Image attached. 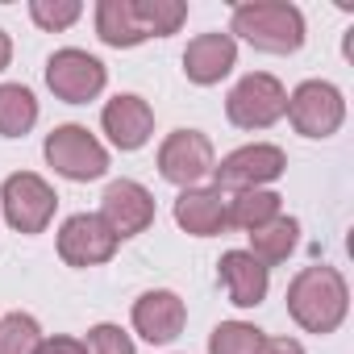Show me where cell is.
<instances>
[{"label":"cell","mask_w":354,"mask_h":354,"mask_svg":"<svg viewBox=\"0 0 354 354\" xmlns=\"http://www.w3.org/2000/svg\"><path fill=\"white\" fill-rule=\"evenodd\" d=\"M346 279L333 267H304L288 288V313L308 333H333L346 321Z\"/></svg>","instance_id":"cell-1"},{"label":"cell","mask_w":354,"mask_h":354,"mask_svg":"<svg viewBox=\"0 0 354 354\" xmlns=\"http://www.w3.org/2000/svg\"><path fill=\"white\" fill-rule=\"evenodd\" d=\"M230 30L246 38L254 50L267 55H292L304 42V17L288 0H254V5H238Z\"/></svg>","instance_id":"cell-2"},{"label":"cell","mask_w":354,"mask_h":354,"mask_svg":"<svg viewBox=\"0 0 354 354\" xmlns=\"http://www.w3.org/2000/svg\"><path fill=\"white\" fill-rule=\"evenodd\" d=\"M0 205H5V217L13 230L21 234H42L59 209V196L55 188L42 180V175L34 171H17L5 180V188H0Z\"/></svg>","instance_id":"cell-3"},{"label":"cell","mask_w":354,"mask_h":354,"mask_svg":"<svg viewBox=\"0 0 354 354\" xmlns=\"http://www.w3.org/2000/svg\"><path fill=\"white\" fill-rule=\"evenodd\" d=\"M225 113H230V121L238 129H267V125H275L288 113V92H283V84L275 75L254 71L230 92Z\"/></svg>","instance_id":"cell-4"},{"label":"cell","mask_w":354,"mask_h":354,"mask_svg":"<svg viewBox=\"0 0 354 354\" xmlns=\"http://www.w3.org/2000/svg\"><path fill=\"white\" fill-rule=\"evenodd\" d=\"M46 162L67 175V180H100L109 171L104 146L84 129V125H59L46 138Z\"/></svg>","instance_id":"cell-5"},{"label":"cell","mask_w":354,"mask_h":354,"mask_svg":"<svg viewBox=\"0 0 354 354\" xmlns=\"http://www.w3.org/2000/svg\"><path fill=\"white\" fill-rule=\"evenodd\" d=\"M283 167H288V158H283L279 146L254 142V146H242V150L225 154L221 167H213V180H217V192H250V188H263V184L279 180Z\"/></svg>","instance_id":"cell-6"},{"label":"cell","mask_w":354,"mask_h":354,"mask_svg":"<svg viewBox=\"0 0 354 354\" xmlns=\"http://www.w3.org/2000/svg\"><path fill=\"white\" fill-rule=\"evenodd\" d=\"M288 117H292L296 133H304V138H329L346 121V100H342V92L333 84L308 80V84H300L288 96Z\"/></svg>","instance_id":"cell-7"},{"label":"cell","mask_w":354,"mask_h":354,"mask_svg":"<svg viewBox=\"0 0 354 354\" xmlns=\"http://www.w3.org/2000/svg\"><path fill=\"white\" fill-rule=\"evenodd\" d=\"M104 63L88 50H55L46 63V84L67 104H88L92 96L104 92Z\"/></svg>","instance_id":"cell-8"},{"label":"cell","mask_w":354,"mask_h":354,"mask_svg":"<svg viewBox=\"0 0 354 354\" xmlns=\"http://www.w3.org/2000/svg\"><path fill=\"white\" fill-rule=\"evenodd\" d=\"M117 234L100 221V213H75L71 221H63L59 230V254L67 267H96L109 263L117 250Z\"/></svg>","instance_id":"cell-9"},{"label":"cell","mask_w":354,"mask_h":354,"mask_svg":"<svg viewBox=\"0 0 354 354\" xmlns=\"http://www.w3.org/2000/svg\"><path fill=\"white\" fill-rule=\"evenodd\" d=\"M158 171H162V180L192 188L196 180H205L213 171V142L196 129H175L158 146Z\"/></svg>","instance_id":"cell-10"},{"label":"cell","mask_w":354,"mask_h":354,"mask_svg":"<svg viewBox=\"0 0 354 354\" xmlns=\"http://www.w3.org/2000/svg\"><path fill=\"white\" fill-rule=\"evenodd\" d=\"M100 221L117 238H133L154 221V196L133 180H113L104 188V201H100Z\"/></svg>","instance_id":"cell-11"},{"label":"cell","mask_w":354,"mask_h":354,"mask_svg":"<svg viewBox=\"0 0 354 354\" xmlns=\"http://www.w3.org/2000/svg\"><path fill=\"white\" fill-rule=\"evenodd\" d=\"M184 321H188L184 300L175 296V292H167V288L146 292V296L133 304V329H138L146 342H154V346L175 342V337H180V329H184Z\"/></svg>","instance_id":"cell-12"},{"label":"cell","mask_w":354,"mask_h":354,"mask_svg":"<svg viewBox=\"0 0 354 354\" xmlns=\"http://www.w3.org/2000/svg\"><path fill=\"white\" fill-rule=\"evenodd\" d=\"M100 121H104V133L113 138L117 150H138V146H146V138H150V129H154V113H150V104H146L142 96H113V100L104 104Z\"/></svg>","instance_id":"cell-13"},{"label":"cell","mask_w":354,"mask_h":354,"mask_svg":"<svg viewBox=\"0 0 354 354\" xmlns=\"http://www.w3.org/2000/svg\"><path fill=\"white\" fill-rule=\"evenodd\" d=\"M234 59H238V46L230 34H201L188 42L184 50V71L192 84H221L230 71H234Z\"/></svg>","instance_id":"cell-14"},{"label":"cell","mask_w":354,"mask_h":354,"mask_svg":"<svg viewBox=\"0 0 354 354\" xmlns=\"http://www.w3.org/2000/svg\"><path fill=\"white\" fill-rule=\"evenodd\" d=\"M217 267H221V283H225V292H230V300L238 308L263 304V296H267V267L250 250H225Z\"/></svg>","instance_id":"cell-15"},{"label":"cell","mask_w":354,"mask_h":354,"mask_svg":"<svg viewBox=\"0 0 354 354\" xmlns=\"http://www.w3.org/2000/svg\"><path fill=\"white\" fill-rule=\"evenodd\" d=\"M175 221L196 238H213L225 230V196L217 188H184L175 201Z\"/></svg>","instance_id":"cell-16"},{"label":"cell","mask_w":354,"mask_h":354,"mask_svg":"<svg viewBox=\"0 0 354 354\" xmlns=\"http://www.w3.org/2000/svg\"><path fill=\"white\" fill-rule=\"evenodd\" d=\"M96 34H100V42H109L117 50L146 42V30L138 26V13H133V0H100L96 5Z\"/></svg>","instance_id":"cell-17"},{"label":"cell","mask_w":354,"mask_h":354,"mask_svg":"<svg viewBox=\"0 0 354 354\" xmlns=\"http://www.w3.org/2000/svg\"><path fill=\"white\" fill-rule=\"evenodd\" d=\"M296 238H300V221L296 217H275V221L250 230V254L263 267H275L296 250Z\"/></svg>","instance_id":"cell-18"},{"label":"cell","mask_w":354,"mask_h":354,"mask_svg":"<svg viewBox=\"0 0 354 354\" xmlns=\"http://www.w3.org/2000/svg\"><path fill=\"white\" fill-rule=\"evenodd\" d=\"M275 217H279V196L275 192L250 188V192H234V201H225V225L259 230V225H267Z\"/></svg>","instance_id":"cell-19"},{"label":"cell","mask_w":354,"mask_h":354,"mask_svg":"<svg viewBox=\"0 0 354 354\" xmlns=\"http://www.w3.org/2000/svg\"><path fill=\"white\" fill-rule=\"evenodd\" d=\"M38 121V100L30 88L21 84H0V133L5 138H21L30 133Z\"/></svg>","instance_id":"cell-20"},{"label":"cell","mask_w":354,"mask_h":354,"mask_svg":"<svg viewBox=\"0 0 354 354\" xmlns=\"http://www.w3.org/2000/svg\"><path fill=\"white\" fill-rule=\"evenodd\" d=\"M138 26L146 30V38H167L188 21V5L184 0H133Z\"/></svg>","instance_id":"cell-21"},{"label":"cell","mask_w":354,"mask_h":354,"mask_svg":"<svg viewBox=\"0 0 354 354\" xmlns=\"http://www.w3.org/2000/svg\"><path fill=\"white\" fill-rule=\"evenodd\" d=\"M42 329L30 313H9L0 321V354H38Z\"/></svg>","instance_id":"cell-22"},{"label":"cell","mask_w":354,"mask_h":354,"mask_svg":"<svg viewBox=\"0 0 354 354\" xmlns=\"http://www.w3.org/2000/svg\"><path fill=\"white\" fill-rule=\"evenodd\" d=\"M263 342V329L246 321H221L209 337V354H254Z\"/></svg>","instance_id":"cell-23"},{"label":"cell","mask_w":354,"mask_h":354,"mask_svg":"<svg viewBox=\"0 0 354 354\" xmlns=\"http://www.w3.org/2000/svg\"><path fill=\"white\" fill-rule=\"evenodd\" d=\"M80 13H84L80 0H30V17L42 30H67L80 21Z\"/></svg>","instance_id":"cell-24"},{"label":"cell","mask_w":354,"mask_h":354,"mask_svg":"<svg viewBox=\"0 0 354 354\" xmlns=\"http://www.w3.org/2000/svg\"><path fill=\"white\" fill-rule=\"evenodd\" d=\"M88 354H133V342L121 325H96L88 329Z\"/></svg>","instance_id":"cell-25"},{"label":"cell","mask_w":354,"mask_h":354,"mask_svg":"<svg viewBox=\"0 0 354 354\" xmlns=\"http://www.w3.org/2000/svg\"><path fill=\"white\" fill-rule=\"evenodd\" d=\"M38 354H88V346L75 337H42Z\"/></svg>","instance_id":"cell-26"},{"label":"cell","mask_w":354,"mask_h":354,"mask_svg":"<svg viewBox=\"0 0 354 354\" xmlns=\"http://www.w3.org/2000/svg\"><path fill=\"white\" fill-rule=\"evenodd\" d=\"M254 354H304V346L292 342V337H263Z\"/></svg>","instance_id":"cell-27"},{"label":"cell","mask_w":354,"mask_h":354,"mask_svg":"<svg viewBox=\"0 0 354 354\" xmlns=\"http://www.w3.org/2000/svg\"><path fill=\"white\" fill-rule=\"evenodd\" d=\"M9 59H13V42H9V34L0 30V71L9 67Z\"/></svg>","instance_id":"cell-28"}]
</instances>
